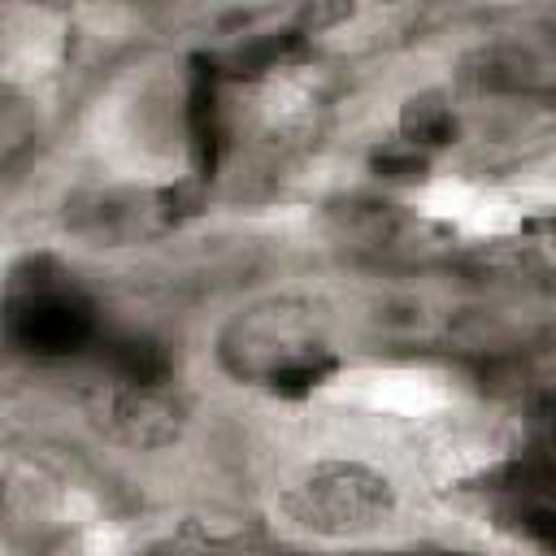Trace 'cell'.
<instances>
[{"mask_svg":"<svg viewBox=\"0 0 556 556\" xmlns=\"http://www.w3.org/2000/svg\"><path fill=\"white\" fill-rule=\"evenodd\" d=\"M282 517L321 539H356L391 521L395 486L387 473L361 460H317L278 500Z\"/></svg>","mask_w":556,"mask_h":556,"instance_id":"obj_1","label":"cell"},{"mask_svg":"<svg viewBox=\"0 0 556 556\" xmlns=\"http://www.w3.org/2000/svg\"><path fill=\"white\" fill-rule=\"evenodd\" d=\"M83 413L104 439L130 452H161L178 443L187 430V413L165 387H143V382H122V378L96 382L83 395Z\"/></svg>","mask_w":556,"mask_h":556,"instance_id":"obj_2","label":"cell"},{"mask_svg":"<svg viewBox=\"0 0 556 556\" xmlns=\"http://www.w3.org/2000/svg\"><path fill=\"white\" fill-rule=\"evenodd\" d=\"M9 339L26 356L61 361V356H74L78 348H87L96 339V317H91V304L78 300L74 291L43 287L30 295H13Z\"/></svg>","mask_w":556,"mask_h":556,"instance_id":"obj_3","label":"cell"},{"mask_svg":"<svg viewBox=\"0 0 556 556\" xmlns=\"http://www.w3.org/2000/svg\"><path fill=\"white\" fill-rule=\"evenodd\" d=\"M187 135H191L195 174L208 178L222 152V109H217V74L204 61H195L191 87H187Z\"/></svg>","mask_w":556,"mask_h":556,"instance_id":"obj_4","label":"cell"},{"mask_svg":"<svg viewBox=\"0 0 556 556\" xmlns=\"http://www.w3.org/2000/svg\"><path fill=\"white\" fill-rule=\"evenodd\" d=\"M100 361H104L109 378L143 382V387H165L169 374H174V361H169L165 343L152 339V334H113L100 348Z\"/></svg>","mask_w":556,"mask_h":556,"instance_id":"obj_5","label":"cell"},{"mask_svg":"<svg viewBox=\"0 0 556 556\" xmlns=\"http://www.w3.org/2000/svg\"><path fill=\"white\" fill-rule=\"evenodd\" d=\"M330 374H334V356H330L326 348H304V352L287 356L282 365H274V369L265 374V382H269L274 395L304 400V395H313Z\"/></svg>","mask_w":556,"mask_h":556,"instance_id":"obj_6","label":"cell"},{"mask_svg":"<svg viewBox=\"0 0 556 556\" xmlns=\"http://www.w3.org/2000/svg\"><path fill=\"white\" fill-rule=\"evenodd\" d=\"M400 135L413 148H439L456 139V117L439 96H413L400 113Z\"/></svg>","mask_w":556,"mask_h":556,"instance_id":"obj_7","label":"cell"},{"mask_svg":"<svg viewBox=\"0 0 556 556\" xmlns=\"http://www.w3.org/2000/svg\"><path fill=\"white\" fill-rule=\"evenodd\" d=\"M295 48H300V35H291V30L261 35V39L243 43L230 65H235V74H265V70H278L287 56H295Z\"/></svg>","mask_w":556,"mask_h":556,"instance_id":"obj_8","label":"cell"},{"mask_svg":"<svg viewBox=\"0 0 556 556\" xmlns=\"http://www.w3.org/2000/svg\"><path fill=\"white\" fill-rule=\"evenodd\" d=\"M521 530H526L539 547H552V552H556V504H530L526 517H521Z\"/></svg>","mask_w":556,"mask_h":556,"instance_id":"obj_9","label":"cell"},{"mask_svg":"<svg viewBox=\"0 0 556 556\" xmlns=\"http://www.w3.org/2000/svg\"><path fill=\"white\" fill-rule=\"evenodd\" d=\"M374 165H378V174H387V178H421L426 156L408 143V152H382Z\"/></svg>","mask_w":556,"mask_h":556,"instance_id":"obj_10","label":"cell"},{"mask_svg":"<svg viewBox=\"0 0 556 556\" xmlns=\"http://www.w3.org/2000/svg\"><path fill=\"white\" fill-rule=\"evenodd\" d=\"M352 9V0H308L304 4V26H330V22H339L343 13Z\"/></svg>","mask_w":556,"mask_h":556,"instance_id":"obj_11","label":"cell"}]
</instances>
